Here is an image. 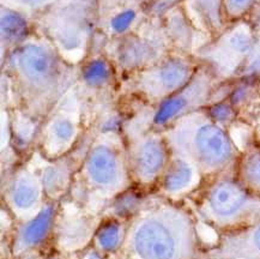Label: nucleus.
I'll use <instances>...</instances> for the list:
<instances>
[{"instance_id": "nucleus-7", "label": "nucleus", "mask_w": 260, "mask_h": 259, "mask_svg": "<svg viewBox=\"0 0 260 259\" xmlns=\"http://www.w3.org/2000/svg\"><path fill=\"white\" fill-rule=\"evenodd\" d=\"M202 211L210 223L236 231L260 221V197L246 190L235 177L222 174L206 191Z\"/></svg>"}, {"instance_id": "nucleus-26", "label": "nucleus", "mask_w": 260, "mask_h": 259, "mask_svg": "<svg viewBox=\"0 0 260 259\" xmlns=\"http://www.w3.org/2000/svg\"><path fill=\"white\" fill-rule=\"evenodd\" d=\"M205 111L208 112L211 119L222 126L231 124L236 117V108L232 105L229 100H223V101L206 106Z\"/></svg>"}, {"instance_id": "nucleus-15", "label": "nucleus", "mask_w": 260, "mask_h": 259, "mask_svg": "<svg viewBox=\"0 0 260 259\" xmlns=\"http://www.w3.org/2000/svg\"><path fill=\"white\" fill-rule=\"evenodd\" d=\"M32 34H34V25L31 18L17 10L2 5L0 35H2L3 56L21 46Z\"/></svg>"}, {"instance_id": "nucleus-4", "label": "nucleus", "mask_w": 260, "mask_h": 259, "mask_svg": "<svg viewBox=\"0 0 260 259\" xmlns=\"http://www.w3.org/2000/svg\"><path fill=\"white\" fill-rule=\"evenodd\" d=\"M197 245L194 221L181 208L152 212L137 225L133 246L142 259H191Z\"/></svg>"}, {"instance_id": "nucleus-32", "label": "nucleus", "mask_w": 260, "mask_h": 259, "mask_svg": "<svg viewBox=\"0 0 260 259\" xmlns=\"http://www.w3.org/2000/svg\"><path fill=\"white\" fill-rule=\"evenodd\" d=\"M256 84H258V92H259V95H260V77L256 79Z\"/></svg>"}, {"instance_id": "nucleus-25", "label": "nucleus", "mask_w": 260, "mask_h": 259, "mask_svg": "<svg viewBox=\"0 0 260 259\" xmlns=\"http://www.w3.org/2000/svg\"><path fill=\"white\" fill-rule=\"evenodd\" d=\"M260 77V28L256 26V38L254 45L240 70L238 79H258Z\"/></svg>"}, {"instance_id": "nucleus-10", "label": "nucleus", "mask_w": 260, "mask_h": 259, "mask_svg": "<svg viewBox=\"0 0 260 259\" xmlns=\"http://www.w3.org/2000/svg\"><path fill=\"white\" fill-rule=\"evenodd\" d=\"M148 15L143 4L126 0H98V30L95 38L109 41L135 31Z\"/></svg>"}, {"instance_id": "nucleus-28", "label": "nucleus", "mask_w": 260, "mask_h": 259, "mask_svg": "<svg viewBox=\"0 0 260 259\" xmlns=\"http://www.w3.org/2000/svg\"><path fill=\"white\" fill-rule=\"evenodd\" d=\"M120 240V228L115 223L105 224L99 233V242L105 250H114Z\"/></svg>"}, {"instance_id": "nucleus-17", "label": "nucleus", "mask_w": 260, "mask_h": 259, "mask_svg": "<svg viewBox=\"0 0 260 259\" xmlns=\"http://www.w3.org/2000/svg\"><path fill=\"white\" fill-rule=\"evenodd\" d=\"M221 252L231 257L260 259V221L229 232L223 238Z\"/></svg>"}, {"instance_id": "nucleus-6", "label": "nucleus", "mask_w": 260, "mask_h": 259, "mask_svg": "<svg viewBox=\"0 0 260 259\" xmlns=\"http://www.w3.org/2000/svg\"><path fill=\"white\" fill-rule=\"evenodd\" d=\"M256 38V25L249 18L229 23L222 33L202 43L194 55L221 83L235 81Z\"/></svg>"}, {"instance_id": "nucleus-8", "label": "nucleus", "mask_w": 260, "mask_h": 259, "mask_svg": "<svg viewBox=\"0 0 260 259\" xmlns=\"http://www.w3.org/2000/svg\"><path fill=\"white\" fill-rule=\"evenodd\" d=\"M199 65L194 55L172 51L155 64L125 76L126 88L159 105L187 84Z\"/></svg>"}, {"instance_id": "nucleus-22", "label": "nucleus", "mask_w": 260, "mask_h": 259, "mask_svg": "<svg viewBox=\"0 0 260 259\" xmlns=\"http://www.w3.org/2000/svg\"><path fill=\"white\" fill-rule=\"evenodd\" d=\"M53 208L47 207L40 212L31 222H29L23 229L21 241L24 246H32L45 238L52 223Z\"/></svg>"}, {"instance_id": "nucleus-16", "label": "nucleus", "mask_w": 260, "mask_h": 259, "mask_svg": "<svg viewBox=\"0 0 260 259\" xmlns=\"http://www.w3.org/2000/svg\"><path fill=\"white\" fill-rule=\"evenodd\" d=\"M116 74L115 66L101 49H91L78 69V78L83 84L92 89H103L111 85Z\"/></svg>"}, {"instance_id": "nucleus-31", "label": "nucleus", "mask_w": 260, "mask_h": 259, "mask_svg": "<svg viewBox=\"0 0 260 259\" xmlns=\"http://www.w3.org/2000/svg\"><path fill=\"white\" fill-rule=\"evenodd\" d=\"M88 259H100V258L96 254H91V255H89Z\"/></svg>"}, {"instance_id": "nucleus-30", "label": "nucleus", "mask_w": 260, "mask_h": 259, "mask_svg": "<svg viewBox=\"0 0 260 259\" xmlns=\"http://www.w3.org/2000/svg\"><path fill=\"white\" fill-rule=\"evenodd\" d=\"M127 2H133V3H139V4L145 5L149 0H127Z\"/></svg>"}, {"instance_id": "nucleus-24", "label": "nucleus", "mask_w": 260, "mask_h": 259, "mask_svg": "<svg viewBox=\"0 0 260 259\" xmlns=\"http://www.w3.org/2000/svg\"><path fill=\"white\" fill-rule=\"evenodd\" d=\"M56 0H2V5L17 10L29 18L34 19L40 13L46 11Z\"/></svg>"}, {"instance_id": "nucleus-3", "label": "nucleus", "mask_w": 260, "mask_h": 259, "mask_svg": "<svg viewBox=\"0 0 260 259\" xmlns=\"http://www.w3.org/2000/svg\"><path fill=\"white\" fill-rule=\"evenodd\" d=\"M32 25L65 60L79 66L91 51L98 30V0H56L32 19Z\"/></svg>"}, {"instance_id": "nucleus-20", "label": "nucleus", "mask_w": 260, "mask_h": 259, "mask_svg": "<svg viewBox=\"0 0 260 259\" xmlns=\"http://www.w3.org/2000/svg\"><path fill=\"white\" fill-rule=\"evenodd\" d=\"M77 136V122L71 115L60 113L48 122L46 130L45 145L53 154H59L68 149Z\"/></svg>"}, {"instance_id": "nucleus-29", "label": "nucleus", "mask_w": 260, "mask_h": 259, "mask_svg": "<svg viewBox=\"0 0 260 259\" xmlns=\"http://www.w3.org/2000/svg\"><path fill=\"white\" fill-rule=\"evenodd\" d=\"M64 171L58 166H49L43 172V185L48 191H56L64 184Z\"/></svg>"}, {"instance_id": "nucleus-19", "label": "nucleus", "mask_w": 260, "mask_h": 259, "mask_svg": "<svg viewBox=\"0 0 260 259\" xmlns=\"http://www.w3.org/2000/svg\"><path fill=\"white\" fill-rule=\"evenodd\" d=\"M235 178L246 190L260 197V144L251 143L240 152L235 165Z\"/></svg>"}, {"instance_id": "nucleus-12", "label": "nucleus", "mask_w": 260, "mask_h": 259, "mask_svg": "<svg viewBox=\"0 0 260 259\" xmlns=\"http://www.w3.org/2000/svg\"><path fill=\"white\" fill-rule=\"evenodd\" d=\"M84 168L89 180L102 188L116 187L125 173L118 150L106 143H98L90 149Z\"/></svg>"}, {"instance_id": "nucleus-33", "label": "nucleus", "mask_w": 260, "mask_h": 259, "mask_svg": "<svg viewBox=\"0 0 260 259\" xmlns=\"http://www.w3.org/2000/svg\"><path fill=\"white\" fill-rule=\"evenodd\" d=\"M258 9H259V10H260V5H259V8H258Z\"/></svg>"}, {"instance_id": "nucleus-9", "label": "nucleus", "mask_w": 260, "mask_h": 259, "mask_svg": "<svg viewBox=\"0 0 260 259\" xmlns=\"http://www.w3.org/2000/svg\"><path fill=\"white\" fill-rule=\"evenodd\" d=\"M219 83L211 70L201 64L187 84L157 105L152 115V125L166 130L180 118L205 108Z\"/></svg>"}, {"instance_id": "nucleus-21", "label": "nucleus", "mask_w": 260, "mask_h": 259, "mask_svg": "<svg viewBox=\"0 0 260 259\" xmlns=\"http://www.w3.org/2000/svg\"><path fill=\"white\" fill-rule=\"evenodd\" d=\"M12 202L18 209L28 210L38 202L40 185L38 179L28 172H23L16 179L12 187Z\"/></svg>"}, {"instance_id": "nucleus-5", "label": "nucleus", "mask_w": 260, "mask_h": 259, "mask_svg": "<svg viewBox=\"0 0 260 259\" xmlns=\"http://www.w3.org/2000/svg\"><path fill=\"white\" fill-rule=\"evenodd\" d=\"M99 47L119 74L127 76L155 64L173 51L161 18L148 17L135 31L122 38L101 41Z\"/></svg>"}, {"instance_id": "nucleus-18", "label": "nucleus", "mask_w": 260, "mask_h": 259, "mask_svg": "<svg viewBox=\"0 0 260 259\" xmlns=\"http://www.w3.org/2000/svg\"><path fill=\"white\" fill-rule=\"evenodd\" d=\"M202 175L199 168L187 158L171 154L168 165L161 175L162 186L168 193H181L196 185Z\"/></svg>"}, {"instance_id": "nucleus-2", "label": "nucleus", "mask_w": 260, "mask_h": 259, "mask_svg": "<svg viewBox=\"0 0 260 259\" xmlns=\"http://www.w3.org/2000/svg\"><path fill=\"white\" fill-rule=\"evenodd\" d=\"M171 154L194 164L203 175H221L235 168L240 152L224 126L199 109L165 130Z\"/></svg>"}, {"instance_id": "nucleus-27", "label": "nucleus", "mask_w": 260, "mask_h": 259, "mask_svg": "<svg viewBox=\"0 0 260 259\" xmlns=\"http://www.w3.org/2000/svg\"><path fill=\"white\" fill-rule=\"evenodd\" d=\"M182 0H149L144 5L145 12L148 17L161 18L166 15L169 10L174 9L175 6L180 5Z\"/></svg>"}, {"instance_id": "nucleus-11", "label": "nucleus", "mask_w": 260, "mask_h": 259, "mask_svg": "<svg viewBox=\"0 0 260 259\" xmlns=\"http://www.w3.org/2000/svg\"><path fill=\"white\" fill-rule=\"evenodd\" d=\"M171 158V150L165 136L144 134L138 136L131 145V165L142 181L149 182L161 177Z\"/></svg>"}, {"instance_id": "nucleus-1", "label": "nucleus", "mask_w": 260, "mask_h": 259, "mask_svg": "<svg viewBox=\"0 0 260 259\" xmlns=\"http://www.w3.org/2000/svg\"><path fill=\"white\" fill-rule=\"evenodd\" d=\"M2 59L3 68L34 115L51 111L78 79L79 66L70 64L48 40L36 33Z\"/></svg>"}, {"instance_id": "nucleus-23", "label": "nucleus", "mask_w": 260, "mask_h": 259, "mask_svg": "<svg viewBox=\"0 0 260 259\" xmlns=\"http://www.w3.org/2000/svg\"><path fill=\"white\" fill-rule=\"evenodd\" d=\"M260 0H223V10L228 23L249 18V15L259 8Z\"/></svg>"}, {"instance_id": "nucleus-14", "label": "nucleus", "mask_w": 260, "mask_h": 259, "mask_svg": "<svg viewBox=\"0 0 260 259\" xmlns=\"http://www.w3.org/2000/svg\"><path fill=\"white\" fill-rule=\"evenodd\" d=\"M162 23L173 51L191 55L194 54L198 48L197 38L202 34L193 26L181 4L169 10L162 17Z\"/></svg>"}, {"instance_id": "nucleus-13", "label": "nucleus", "mask_w": 260, "mask_h": 259, "mask_svg": "<svg viewBox=\"0 0 260 259\" xmlns=\"http://www.w3.org/2000/svg\"><path fill=\"white\" fill-rule=\"evenodd\" d=\"M181 6L193 26L210 40L229 24L223 10V0H182Z\"/></svg>"}]
</instances>
